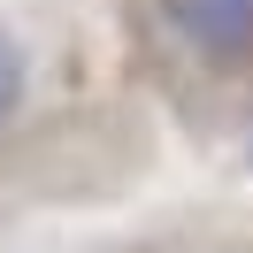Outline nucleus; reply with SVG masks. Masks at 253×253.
<instances>
[{
    "label": "nucleus",
    "mask_w": 253,
    "mask_h": 253,
    "mask_svg": "<svg viewBox=\"0 0 253 253\" xmlns=\"http://www.w3.org/2000/svg\"><path fill=\"white\" fill-rule=\"evenodd\" d=\"M161 16L200 62H246L253 54V0H161Z\"/></svg>",
    "instance_id": "1"
},
{
    "label": "nucleus",
    "mask_w": 253,
    "mask_h": 253,
    "mask_svg": "<svg viewBox=\"0 0 253 253\" xmlns=\"http://www.w3.org/2000/svg\"><path fill=\"white\" fill-rule=\"evenodd\" d=\"M16 100H23V54H16V39L0 31V123L16 115Z\"/></svg>",
    "instance_id": "2"
}]
</instances>
